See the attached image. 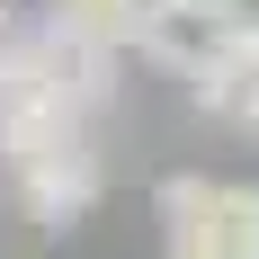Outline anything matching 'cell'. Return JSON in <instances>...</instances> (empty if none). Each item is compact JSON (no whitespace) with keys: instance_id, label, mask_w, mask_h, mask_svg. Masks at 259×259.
<instances>
[{"instance_id":"cell-7","label":"cell","mask_w":259,"mask_h":259,"mask_svg":"<svg viewBox=\"0 0 259 259\" xmlns=\"http://www.w3.org/2000/svg\"><path fill=\"white\" fill-rule=\"evenodd\" d=\"M241 18H250V27H259V0H241Z\"/></svg>"},{"instance_id":"cell-3","label":"cell","mask_w":259,"mask_h":259,"mask_svg":"<svg viewBox=\"0 0 259 259\" xmlns=\"http://www.w3.org/2000/svg\"><path fill=\"white\" fill-rule=\"evenodd\" d=\"M9 179H18V206H27V224L63 233V224H80V214L99 206L107 170H99V152H90V143H72V152H45V161H27V170H9Z\"/></svg>"},{"instance_id":"cell-2","label":"cell","mask_w":259,"mask_h":259,"mask_svg":"<svg viewBox=\"0 0 259 259\" xmlns=\"http://www.w3.org/2000/svg\"><path fill=\"white\" fill-rule=\"evenodd\" d=\"M241 0H143V36L134 45L152 54L161 72H188V80H206L224 54L241 45Z\"/></svg>"},{"instance_id":"cell-4","label":"cell","mask_w":259,"mask_h":259,"mask_svg":"<svg viewBox=\"0 0 259 259\" xmlns=\"http://www.w3.org/2000/svg\"><path fill=\"white\" fill-rule=\"evenodd\" d=\"M197 107L233 134H259V27H241V45L197 80Z\"/></svg>"},{"instance_id":"cell-5","label":"cell","mask_w":259,"mask_h":259,"mask_svg":"<svg viewBox=\"0 0 259 259\" xmlns=\"http://www.w3.org/2000/svg\"><path fill=\"white\" fill-rule=\"evenodd\" d=\"M45 27H63V36H80V45H99V54H125L143 36V0H54Z\"/></svg>"},{"instance_id":"cell-6","label":"cell","mask_w":259,"mask_h":259,"mask_svg":"<svg viewBox=\"0 0 259 259\" xmlns=\"http://www.w3.org/2000/svg\"><path fill=\"white\" fill-rule=\"evenodd\" d=\"M0 45H9V0H0Z\"/></svg>"},{"instance_id":"cell-1","label":"cell","mask_w":259,"mask_h":259,"mask_svg":"<svg viewBox=\"0 0 259 259\" xmlns=\"http://www.w3.org/2000/svg\"><path fill=\"white\" fill-rule=\"evenodd\" d=\"M152 206H161V233H170V259H259V188L250 179L170 170Z\"/></svg>"}]
</instances>
